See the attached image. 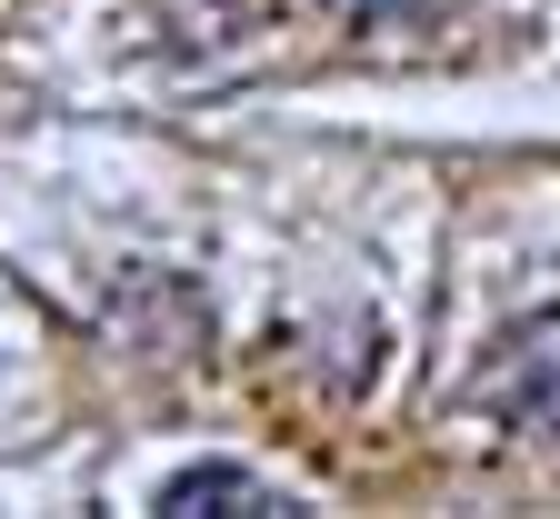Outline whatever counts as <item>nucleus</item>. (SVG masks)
<instances>
[{
    "label": "nucleus",
    "mask_w": 560,
    "mask_h": 519,
    "mask_svg": "<svg viewBox=\"0 0 560 519\" xmlns=\"http://www.w3.org/2000/svg\"><path fill=\"white\" fill-rule=\"evenodd\" d=\"M470 410L490 429L530 439V450H560V310H530V320H511L501 340L480 350Z\"/></svg>",
    "instance_id": "nucleus-1"
},
{
    "label": "nucleus",
    "mask_w": 560,
    "mask_h": 519,
    "mask_svg": "<svg viewBox=\"0 0 560 519\" xmlns=\"http://www.w3.org/2000/svg\"><path fill=\"white\" fill-rule=\"evenodd\" d=\"M200 509H291L260 470H231V460H200L180 480H161V519H200Z\"/></svg>",
    "instance_id": "nucleus-2"
}]
</instances>
